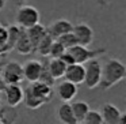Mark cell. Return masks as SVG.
<instances>
[{
    "mask_svg": "<svg viewBox=\"0 0 126 124\" xmlns=\"http://www.w3.org/2000/svg\"><path fill=\"white\" fill-rule=\"evenodd\" d=\"M126 76V66L119 60V59H109L102 66V78L99 86L104 90L111 89L112 86L118 85L121 80H123Z\"/></svg>",
    "mask_w": 126,
    "mask_h": 124,
    "instance_id": "cell-1",
    "label": "cell"
},
{
    "mask_svg": "<svg viewBox=\"0 0 126 124\" xmlns=\"http://www.w3.org/2000/svg\"><path fill=\"white\" fill-rule=\"evenodd\" d=\"M15 22L20 29L27 30L41 22V14L35 7L23 4V6L18 7L16 14H15Z\"/></svg>",
    "mask_w": 126,
    "mask_h": 124,
    "instance_id": "cell-2",
    "label": "cell"
},
{
    "mask_svg": "<svg viewBox=\"0 0 126 124\" xmlns=\"http://www.w3.org/2000/svg\"><path fill=\"white\" fill-rule=\"evenodd\" d=\"M71 56L73 57L75 63L77 64H85L87 61L96 59L98 56L104 55L107 52L106 48H99V49H90L88 47H83V45H75V47L66 49Z\"/></svg>",
    "mask_w": 126,
    "mask_h": 124,
    "instance_id": "cell-3",
    "label": "cell"
},
{
    "mask_svg": "<svg viewBox=\"0 0 126 124\" xmlns=\"http://www.w3.org/2000/svg\"><path fill=\"white\" fill-rule=\"evenodd\" d=\"M84 66V85L88 89H95L100 83L102 78V64L98 59H92V60L87 61Z\"/></svg>",
    "mask_w": 126,
    "mask_h": 124,
    "instance_id": "cell-4",
    "label": "cell"
},
{
    "mask_svg": "<svg viewBox=\"0 0 126 124\" xmlns=\"http://www.w3.org/2000/svg\"><path fill=\"white\" fill-rule=\"evenodd\" d=\"M1 78H3L6 85H19L23 80V70H22V64L18 61H8L4 64L3 70L0 72Z\"/></svg>",
    "mask_w": 126,
    "mask_h": 124,
    "instance_id": "cell-5",
    "label": "cell"
},
{
    "mask_svg": "<svg viewBox=\"0 0 126 124\" xmlns=\"http://www.w3.org/2000/svg\"><path fill=\"white\" fill-rule=\"evenodd\" d=\"M72 33L77 40V45H83V47H90L95 38L92 27L85 22H79L77 25H73Z\"/></svg>",
    "mask_w": 126,
    "mask_h": 124,
    "instance_id": "cell-6",
    "label": "cell"
},
{
    "mask_svg": "<svg viewBox=\"0 0 126 124\" xmlns=\"http://www.w3.org/2000/svg\"><path fill=\"white\" fill-rule=\"evenodd\" d=\"M3 91H4V98H6V105L16 108L19 104L23 102L25 90L19 85H7Z\"/></svg>",
    "mask_w": 126,
    "mask_h": 124,
    "instance_id": "cell-7",
    "label": "cell"
},
{
    "mask_svg": "<svg viewBox=\"0 0 126 124\" xmlns=\"http://www.w3.org/2000/svg\"><path fill=\"white\" fill-rule=\"evenodd\" d=\"M23 70V79L29 80L30 83H34L39 79V75L42 71V63L39 60H27L25 64H22Z\"/></svg>",
    "mask_w": 126,
    "mask_h": 124,
    "instance_id": "cell-8",
    "label": "cell"
},
{
    "mask_svg": "<svg viewBox=\"0 0 126 124\" xmlns=\"http://www.w3.org/2000/svg\"><path fill=\"white\" fill-rule=\"evenodd\" d=\"M73 25L66 19H56L54 22H52L49 26L46 27V31L53 40H57L58 37L64 36L66 33H71Z\"/></svg>",
    "mask_w": 126,
    "mask_h": 124,
    "instance_id": "cell-9",
    "label": "cell"
},
{
    "mask_svg": "<svg viewBox=\"0 0 126 124\" xmlns=\"http://www.w3.org/2000/svg\"><path fill=\"white\" fill-rule=\"evenodd\" d=\"M65 80L73 83V85H81L84 82V66L83 64H71L66 67L65 74H64Z\"/></svg>",
    "mask_w": 126,
    "mask_h": 124,
    "instance_id": "cell-10",
    "label": "cell"
},
{
    "mask_svg": "<svg viewBox=\"0 0 126 124\" xmlns=\"http://www.w3.org/2000/svg\"><path fill=\"white\" fill-rule=\"evenodd\" d=\"M99 112L102 115V119H103L104 124H118V120H119L121 115H122L119 108L115 106L114 104H110V102L102 105Z\"/></svg>",
    "mask_w": 126,
    "mask_h": 124,
    "instance_id": "cell-11",
    "label": "cell"
},
{
    "mask_svg": "<svg viewBox=\"0 0 126 124\" xmlns=\"http://www.w3.org/2000/svg\"><path fill=\"white\" fill-rule=\"evenodd\" d=\"M77 94V86L68 80H63L57 86V96L63 102H71Z\"/></svg>",
    "mask_w": 126,
    "mask_h": 124,
    "instance_id": "cell-12",
    "label": "cell"
},
{
    "mask_svg": "<svg viewBox=\"0 0 126 124\" xmlns=\"http://www.w3.org/2000/svg\"><path fill=\"white\" fill-rule=\"evenodd\" d=\"M30 90L33 91V93L35 94L38 98H41L45 104L50 102V99H52V97H53V87L45 85V83L38 82V80H37V82H34V83H31Z\"/></svg>",
    "mask_w": 126,
    "mask_h": 124,
    "instance_id": "cell-13",
    "label": "cell"
},
{
    "mask_svg": "<svg viewBox=\"0 0 126 124\" xmlns=\"http://www.w3.org/2000/svg\"><path fill=\"white\" fill-rule=\"evenodd\" d=\"M26 34H27L29 40H30V42H31V45H33L34 52H35L37 45H38V44H39V41H41V40L47 34V31H46V26L41 25V23H37L35 26H33V27L27 29V30H26Z\"/></svg>",
    "mask_w": 126,
    "mask_h": 124,
    "instance_id": "cell-14",
    "label": "cell"
},
{
    "mask_svg": "<svg viewBox=\"0 0 126 124\" xmlns=\"http://www.w3.org/2000/svg\"><path fill=\"white\" fill-rule=\"evenodd\" d=\"M46 67H47L49 74L53 76V79H54V80L64 78L66 66L60 60V59H50L49 61H46Z\"/></svg>",
    "mask_w": 126,
    "mask_h": 124,
    "instance_id": "cell-15",
    "label": "cell"
},
{
    "mask_svg": "<svg viewBox=\"0 0 126 124\" xmlns=\"http://www.w3.org/2000/svg\"><path fill=\"white\" fill-rule=\"evenodd\" d=\"M15 50H18V53H20L22 56H26V55H30V53L34 52L33 49V45H31L30 40H29L27 34H26V30L23 29L22 33H20L19 38H18L16 44H15Z\"/></svg>",
    "mask_w": 126,
    "mask_h": 124,
    "instance_id": "cell-16",
    "label": "cell"
},
{
    "mask_svg": "<svg viewBox=\"0 0 126 124\" xmlns=\"http://www.w3.org/2000/svg\"><path fill=\"white\" fill-rule=\"evenodd\" d=\"M57 117L63 121L64 124H77L76 119L73 116L72 108L69 102H63L57 109Z\"/></svg>",
    "mask_w": 126,
    "mask_h": 124,
    "instance_id": "cell-17",
    "label": "cell"
},
{
    "mask_svg": "<svg viewBox=\"0 0 126 124\" xmlns=\"http://www.w3.org/2000/svg\"><path fill=\"white\" fill-rule=\"evenodd\" d=\"M18 120V110L16 108L4 105L0 108V124H15Z\"/></svg>",
    "mask_w": 126,
    "mask_h": 124,
    "instance_id": "cell-18",
    "label": "cell"
},
{
    "mask_svg": "<svg viewBox=\"0 0 126 124\" xmlns=\"http://www.w3.org/2000/svg\"><path fill=\"white\" fill-rule=\"evenodd\" d=\"M71 108H72V112H73V116L77 123H81L84 120L85 115L88 113V110L91 109L88 102H85V101H75L71 104Z\"/></svg>",
    "mask_w": 126,
    "mask_h": 124,
    "instance_id": "cell-19",
    "label": "cell"
},
{
    "mask_svg": "<svg viewBox=\"0 0 126 124\" xmlns=\"http://www.w3.org/2000/svg\"><path fill=\"white\" fill-rule=\"evenodd\" d=\"M23 29H20L18 25H10L7 26V49L8 52H11L15 48L18 38H19L20 33H22Z\"/></svg>",
    "mask_w": 126,
    "mask_h": 124,
    "instance_id": "cell-20",
    "label": "cell"
},
{
    "mask_svg": "<svg viewBox=\"0 0 126 124\" xmlns=\"http://www.w3.org/2000/svg\"><path fill=\"white\" fill-rule=\"evenodd\" d=\"M23 102L26 104V106L31 110H35L38 108H41L42 105H45V102L41 98L35 96L33 91L30 90V87H27V90H25V96H23Z\"/></svg>",
    "mask_w": 126,
    "mask_h": 124,
    "instance_id": "cell-21",
    "label": "cell"
},
{
    "mask_svg": "<svg viewBox=\"0 0 126 124\" xmlns=\"http://www.w3.org/2000/svg\"><path fill=\"white\" fill-rule=\"evenodd\" d=\"M53 41H54V40H53L49 34H46V36L39 41V44L37 45L35 52H38L42 57H47V56H49V50H50V47H52Z\"/></svg>",
    "mask_w": 126,
    "mask_h": 124,
    "instance_id": "cell-22",
    "label": "cell"
},
{
    "mask_svg": "<svg viewBox=\"0 0 126 124\" xmlns=\"http://www.w3.org/2000/svg\"><path fill=\"white\" fill-rule=\"evenodd\" d=\"M83 121H84L85 124H103V119H102L100 112L96 110V109L88 110V113L85 115V117Z\"/></svg>",
    "mask_w": 126,
    "mask_h": 124,
    "instance_id": "cell-23",
    "label": "cell"
},
{
    "mask_svg": "<svg viewBox=\"0 0 126 124\" xmlns=\"http://www.w3.org/2000/svg\"><path fill=\"white\" fill-rule=\"evenodd\" d=\"M57 41L60 42V44L65 48V49H69V48L77 45V40H76V37L73 36V33H72V31H71V33L64 34V36H61V37H58Z\"/></svg>",
    "mask_w": 126,
    "mask_h": 124,
    "instance_id": "cell-24",
    "label": "cell"
},
{
    "mask_svg": "<svg viewBox=\"0 0 126 124\" xmlns=\"http://www.w3.org/2000/svg\"><path fill=\"white\" fill-rule=\"evenodd\" d=\"M65 50H66L65 48H64L63 45L57 41V40H54L53 44H52V47H50L49 56H47V57H50V59H60L61 56L65 53Z\"/></svg>",
    "mask_w": 126,
    "mask_h": 124,
    "instance_id": "cell-25",
    "label": "cell"
},
{
    "mask_svg": "<svg viewBox=\"0 0 126 124\" xmlns=\"http://www.w3.org/2000/svg\"><path fill=\"white\" fill-rule=\"evenodd\" d=\"M38 82L45 83V85L50 86V87H53V86H54V83H56V80L53 79V76L49 74V71H47L46 63H42V71H41V75H39Z\"/></svg>",
    "mask_w": 126,
    "mask_h": 124,
    "instance_id": "cell-26",
    "label": "cell"
},
{
    "mask_svg": "<svg viewBox=\"0 0 126 124\" xmlns=\"http://www.w3.org/2000/svg\"><path fill=\"white\" fill-rule=\"evenodd\" d=\"M7 52V26L0 23V55H6Z\"/></svg>",
    "mask_w": 126,
    "mask_h": 124,
    "instance_id": "cell-27",
    "label": "cell"
},
{
    "mask_svg": "<svg viewBox=\"0 0 126 124\" xmlns=\"http://www.w3.org/2000/svg\"><path fill=\"white\" fill-rule=\"evenodd\" d=\"M60 60L63 61V63L65 64L66 67H68V66H71V64H75V60H73V57L71 56V53H69L68 50H65V53H64V55L60 57Z\"/></svg>",
    "mask_w": 126,
    "mask_h": 124,
    "instance_id": "cell-28",
    "label": "cell"
},
{
    "mask_svg": "<svg viewBox=\"0 0 126 124\" xmlns=\"http://www.w3.org/2000/svg\"><path fill=\"white\" fill-rule=\"evenodd\" d=\"M11 4H14V6H16V7H20V6H23V4H26V1L27 0H8Z\"/></svg>",
    "mask_w": 126,
    "mask_h": 124,
    "instance_id": "cell-29",
    "label": "cell"
},
{
    "mask_svg": "<svg viewBox=\"0 0 126 124\" xmlns=\"http://www.w3.org/2000/svg\"><path fill=\"white\" fill-rule=\"evenodd\" d=\"M110 1H111V0H96V3H98V6L100 7V8L107 7V6L110 4Z\"/></svg>",
    "mask_w": 126,
    "mask_h": 124,
    "instance_id": "cell-30",
    "label": "cell"
},
{
    "mask_svg": "<svg viewBox=\"0 0 126 124\" xmlns=\"http://www.w3.org/2000/svg\"><path fill=\"white\" fill-rule=\"evenodd\" d=\"M118 124H126V113H122L118 120Z\"/></svg>",
    "mask_w": 126,
    "mask_h": 124,
    "instance_id": "cell-31",
    "label": "cell"
},
{
    "mask_svg": "<svg viewBox=\"0 0 126 124\" xmlns=\"http://www.w3.org/2000/svg\"><path fill=\"white\" fill-rule=\"evenodd\" d=\"M6 83H4V80H3V78H1V75H0V91H3L4 90V87H6Z\"/></svg>",
    "mask_w": 126,
    "mask_h": 124,
    "instance_id": "cell-32",
    "label": "cell"
},
{
    "mask_svg": "<svg viewBox=\"0 0 126 124\" xmlns=\"http://www.w3.org/2000/svg\"><path fill=\"white\" fill-rule=\"evenodd\" d=\"M6 4H7V0H0V12H1V11L4 10Z\"/></svg>",
    "mask_w": 126,
    "mask_h": 124,
    "instance_id": "cell-33",
    "label": "cell"
},
{
    "mask_svg": "<svg viewBox=\"0 0 126 124\" xmlns=\"http://www.w3.org/2000/svg\"><path fill=\"white\" fill-rule=\"evenodd\" d=\"M77 124H85V123H84V121H81V123H77Z\"/></svg>",
    "mask_w": 126,
    "mask_h": 124,
    "instance_id": "cell-34",
    "label": "cell"
},
{
    "mask_svg": "<svg viewBox=\"0 0 126 124\" xmlns=\"http://www.w3.org/2000/svg\"><path fill=\"white\" fill-rule=\"evenodd\" d=\"M103 124H104V123H103Z\"/></svg>",
    "mask_w": 126,
    "mask_h": 124,
    "instance_id": "cell-35",
    "label": "cell"
}]
</instances>
